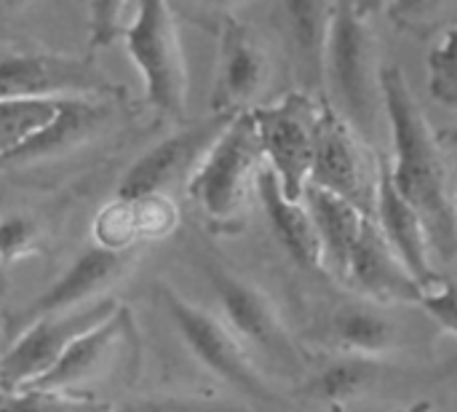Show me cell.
I'll list each match as a JSON object with an SVG mask.
<instances>
[{
	"label": "cell",
	"instance_id": "obj_1",
	"mask_svg": "<svg viewBox=\"0 0 457 412\" xmlns=\"http://www.w3.org/2000/svg\"><path fill=\"white\" fill-rule=\"evenodd\" d=\"M380 97L394 147V164H388L391 180L407 204L423 217L431 252L450 260L457 252V223L442 142L399 64L380 67Z\"/></svg>",
	"mask_w": 457,
	"mask_h": 412
},
{
	"label": "cell",
	"instance_id": "obj_2",
	"mask_svg": "<svg viewBox=\"0 0 457 412\" xmlns=\"http://www.w3.org/2000/svg\"><path fill=\"white\" fill-rule=\"evenodd\" d=\"M262 169L265 158L257 126L252 110H246L230 118L185 190L209 223L233 225L241 220L252 193H257V177Z\"/></svg>",
	"mask_w": 457,
	"mask_h": 412
},
{
	"label": "cell",
	"instance_id": "obj_3",
	"mask_svg": "<svg viewBox=\"0 0 457 412\" xmlns=\"http://www.w3.org/2000/svg\"><path fill=\"white\" fill-rule=\"evenodd\" d=\"M123 46L139 72L145 99L166 118H185L190 75L174 11L166 3H139Z\"/></svg>",
	"mask_w": 457,
	"mask_h": 412
},
{
	"label": "cell",
	"instance_id": "obj_4",
	"mask_svg": "<svg viewBox=\"0 0 457 412\" xmlns=\"http://www.w3.org/2000/svg\"><path fill=\"white\" fill-rule=\"evenodd\" d=\"M375 32L370 27V8L340 3L332 8L327 51H324V72L348 113V123L353 131L370 137L372 118H375Z\"/></svg>",
	"mask_w": 457,
	"mask_h": 412
},
{
	"label": "cell",
	"instance_id": "obj_5",
	"mask_svg": "<svg viewBox=\"0 0 457 412\" xmlns=\"http://www.w3.org/2000/svg\"><path fill=\"white\" fill-rule=\"evenodd\" d=\"M158 298H161L166 314L171 316L174 330L179 332L185 349L212 375H217L220 381L230 383L233 389L249 394L257 402H276V394L270 391L262 373L252 362L246 346L228 330V324L217 314L185 300L171 287H161Z\"/></svg>",
	"mask_w": 457,
	"mask_h": 412
},
{
	"label": "cell",
	"instance_id": "obj_6",
	"mask_svg": "<svg viewBox=\"0 0 457 412\" xmlns=\"http://www.w3.org/2000/svg\"><path fill=\"white\" fill-rule=\"evenodd\" d=\"M319 110L321 105L305 91H289L278 102L252 110L265 166L292 201H303L311 180Z\"/></svg>",
	"mask_w": 457,
	"mask_h": 412
},
{
	"label": "cell",
	"instance_id": "obj_7",
	"mask_svg": "<svg viewBox=\"0 0 457 412\" xmlns=\"http://www.w3.org/2000/svg\"><path fill=\"white\" fill-rule=\"evenodd\" d=\"M204 271L220 303V319L246 346V351L254 349L270 362L297 370L303 365V354L295 346L276 303L257 284L217 263H206Z\"/></svg>",
	"mask_w": 457,
	"mask_h": 412
},
{
	"label": "cell",
	"instance_id": "obj_8",
	"mask_svg": "<svg viewBox=\"0 0 457 412\" xmlns=\"http://www.w3.org/2000/svg\"><path fill=\"white\" fill-rule=\"evenodd\" d=\"M120 306L115 298H104L88 308L24 327L0 354V391H24L40 383L80 335L107 322Z\"/></svg>",
	"mask_w": 457,
	"mask_h": 412
},
{
	"label": "cell",
	"instance_id": "obj_9",
	"mask_svg": "<svg viewBox=\"0 0 457 412\" xmlns=\"http://www.w3.org/2000/svg\"><path fill=\"white\" fill-rule=\"evenodd\" d=\"M311 188L327 190L372 217L375 188L370 177V164L353 126L329 102H321L316 123V145L311 164Z\"/></svg>",
	"mask_w": 457,
	"mask_h": 412
},
{
	"label": "cell",
	"instance_id": "obj_10",
	"mask_svg": "<svg viewBox=\"0 0 457 412\" xmlns=\"http://www.w3.org/2000/svg\"><path fill=\"white\" fill-rule=\"evenodd\" d=\"M110 83L88 59L62 54H13L0 59V102L96 99Z\"/></svg>",
	"mask_w": 457,
	"mask_h": 412
},
{
	"label": "cell",
	"instance_id": "obj_11",
	"mask_svg": "<svg viewBox=\"0 0 457 412\" xmlns=\"http://www.w3.org/2000/svg\"><path fill=\"white\" fill-rule=\"evenodd\" d=\"M233 115H212L190 129L174 131L171 137L153 145L142 153L120 177L115 198H142V196H166V188L193 177L209 147L225 131Z\"/></svg>",
	"mask_w": 457,
	"mask_h": 412
},
{
	"label": "cell",
	"instance_id": "obj_12",
	"mask_svg": "<svg viewBox=\"0 0 457 412\" xmlns=\"http://www.w3.org/2000/svg\"><path fill=\"white\" fill-rule=\"evenodd\" d=\"M134 263L137 252H107L99 247L80 252L70 268L16 316V330L21 332L40 319L72 314L110 298L107 292L134 268Z\"/></svg>",
	"mask_w": 457,
	"mask_h": 412
},
{
	"label": "cell",
	"instance_id": "obj_13",
	"mask_svg": "<svg viewBox=\"0 0 457 412\" xmlns=\"http://www.w3.org/2000/svg\"><path fill=\"white\" fill-rule=\"evenodd\" d=\"M268 78L270 59L262 40L252 27L228 16L220 29L212 110L217 115H238L254 110V102L268 86Z\"/></svg>",
	"mask_w": 457,
	"mask_h": 412
},
{
	"label": "cell",
	"instance_id": "obj_14",
	"mask_svg": "<svg viewBox=\"0 0 457 412\" xmlns=\"http://www.w3.org/2000/svg\"><path fill=\"white\" fill-rule=\"evenodd\" d=\"M372 220L383 233L386 244L402 260V265L412 273V279L428 292L442 282L439 271L431 263V241L423 217L407 204V198L396 190L388 164L380 161L378 166V188H375V206Z\"/></svg>",
	"mask_w": 457,
	"mask_h": 412
},
{
	"label": "cell",
	"instance_id": "obj_15",
	"mask_svg": "<svg viewBox=\"0 0 457 412\" xmlns=\"http://www.w3.org/2000/svg\"><path fill=\"white\" fill-rule=\"evenodd\" d=\"M343 284L356 290L361 300L375 306H418L423 287L402 265L394 249L386 244L375 220L370 217L345 268Z\"/></svg>",
	"mask_w": 457,
	"mask_h": 412
},
{
	"label": "cell",
	"instance_id": "obj_16",
	"mask_svg": "<svg viewBox=\"0 0 457 412\" xmlns=\"http://www.w3.org/2000/svg\"><path fill=\"white\" fill-rule=\"evenodd\" d=\"M131 338H134L131 311L120 306L107 322L80 335L59 359V365L32 389L80 394L83 386L107 375V370L118 362L123 346H129Z\"/></svg>",
	"mask_w": 457,
	"mask_h": 412
},
{
	"label": "cell",
	"instance_id": "obj_17",
	"mask_svg": "<svg viewBox=\"0 0 457 412\" xmlns=\"http://www.w3.org/2000/svg\"><path fill=\"white\" fill-rule=\"evenodd\" d=\"M179 225V206L169 196L112 198L104 204L94 223V247L107 252H137L145 241H161Z\"/></svg>",
	"mask_w": 457,
	"mask_h": 412
},
{
	"label": "cell",
	"instance_id": "obj_18",
	"mask_svg": "<svg viewBox=\"0 0 457 412\" xmlns=\"http://www.w3.org/2000/svg\"><path fill=\"white\" fill-rule=\"evenodd\" d=\"M102 118H104V107L96 99H67L59 105V110L46 126H40L19 147L0 156V169L29 166L67 153L78 147L86 137H91L99 129Z\"/></svg>",
	"mask_w": 457,
	"mask_h": 412
},
{
	"label": "cell",
	"instance_id": "obj_19",
	"mask_svg": "<svg viewBox=\"0 0 457 412\" xmlns=\"http://www.w3.org/2000/svg\"><path fill=\"white\" fill-rule=\"evenodd\" d=\"M257 198L284 252L305 271H324L316 225L305 201L287 198L278 180L268 172V166L257 177Z\"/></svg>",
	"mask_w": 457,
	"mask_h": 412
},
{
	"label": "cell",
	"instance_id": "obj_20",
	"mask_svg": "<svg viewBox=\"0 0 457 412\" xmlns=\"http://www.w3.org/2000/svg\"><path fill=\"white\" fill-rule=\"evenodd\" d=\"M313 225H316V236H319V247H321V265L329 276H335L337 282H343L351 252L370 220V214H364L359 206L319 190V188H305L303 196Z\"/></svg>",
	"mask_w": 457,
	"mask_h": 412
},
{
	"label": "cell",
	"instance_id": "obj_21",
	"mask_svg": "<svg viewBox=\"0 0 457 412\" xmlns=\"http://www.w3.org/2000/svg\"><path fill=\"white\" fill-rule=\"evenodd\" d=\"M327 335L337 354L383 359L399 343V324L383 306L370 300H348L329 314Z\"/></svg>",
	"mask_w": 457,
	"mask_h": 412
},
{
	"label": "cell",
	"instance_id": "obj_22",
	"mask_svg": "<svg viewBox=\"0 0 457 412\" xmlns=\"http://www.w3.org/2000/svg\"><path fill=\"white\" fill-rule=\"evenodd\" d=\"M380 375H383L380 359L337 354L335 359H329L316 370V375L308 383V394L321 405L343 408L364 397L370 389H375L380 383Z\"/></svg>",
	"mask_w": 457,
	"mask_h": 412
},
{
	"label": "cell",
	"instance_id": "obj_23",
	"mask_svg": "<svg viewBox=\"0 0 457 412\" xmlns=\"http://www.w3.org/2000/svg\"><path fill=\"white\" fill-rule=\"evenodd\" d=\"M332 8L335 5H324V3H287L284 5V16L292 32L295 48L316 78L324 75V51H327Z\"/></svg>",
	"mask_w": 457,
	"mask_h": 412
},
{
	"label": "cell",
	"instance_id": "obj_24",
	"mask_svg": "<svg viewBox=\"0 0 457 412\" xmlns=\"http://www.w3.org/2000/svg\"><path fill=\"white\" fill-rule=\"evenodd\" d=\"M110 405L96 402L86 394L24 389V391H0V412H107Z\"/></svg>",
	"mask_w": 457,
	"mask_h": 412
},
{
	"label": "cell",
	"instance_id": "obj_25",
	"mask_svg": "<svg viewBox=\"0 0 457 412\" xmlns=\"http://www.w3.org/2000/svg\"><path fill=\"white\" fill-rule=\"evenodd\" d=\"M62 102H0V156L46 126Z\"/></svg>",
	"mask_w": 457,
	"mask_h": 412
},
{
	"label": "cell",
	"instance_id": "obj_26",
	"mask_svg": "<svg viewBox=\"0 0 457 412\" xmlns=\"http://www.w3.org/2000/svg\"><path fill=\"white\" fill-rule=\"evenodd\" d=\"M139 13V3H91L86 5L88 19V48L102 51L118 40H126Z\"/></svg>",
	"mask_w": 457,
	"mask_h": 412
},
{
	"label": "cell",
	"instance_id": "obj_27",
	"mask_svg": "<svg viewBox=\"0 0 457 412\" xmlns=\"http://www.w3.org/2000/svg\"><path fill=\"white\" fill-rule=\"evenodd\" d=\"M428 94L439 105L457 110V24L428 51Z\"/></svg>",
	"mask_w": 457,
	"mask_h": 412
},
{
	"label": "cell",
	"instance_id": "obj_28",
	"mask_svg": "<svg viewBox=\"0 0 457 412\" xmlns=\"http://www.w3.org/2000/svg\"><path fill=\"white\" fill-rule=\"evenodd\" d=\"M43 249V228L29 214L0 217V265H16Z\"/></svg>",
	"mask_w": 457,
	"mask_h": 412
},
{
	"label": "cell",
	"instance_id": "obj_29",
	"mask_svg": "<svg viewBox=\"0 0 457 412\" xmlns=\"http://www.w3.org/2000/svg\"><path fill=\"white\" fill-rule=\"evenodd\" d=\"M445 332L457 338V282L442 279L436 287H431L428 292H423L420 303H418Z\"/></svg>",
	"mask_w": 457,
	"mask_h": 412
},
{
	"label": "cell",
	"instance_id": "obj_30",
	"mask_svg": "<svg viewBox=\"0 0 457 412\" xmlns=\"http://www.w3.org/2000/svg\"><path fill=\"white\" fill-rule=\"evenodd\" d=\"M107 412H241L233 405L209 402V399H137Z\"/></svg>",
	"mask_w": 457,
	"mask_h": 412
},
{
	"label": "cell",
	"instance_id": "obj_31",
	"mask_svg": "<svg viewBox=\"0 0 457 412\" xmlns=\"http://www.w3.org/2000/svg\"><path fill=\"white\" fill-rule=\"evenodd\" d=\"M439 142H442V145H457V126L455 129H450V131H445V134L439 137Z\"/></svg>",
	"mask_w": 457,
	"mask_h": 412
},
{
	"label": "cell",
	"instance_id": "obj_32",
	"mask_svg": "<svg viewBox=\"0 0 457 412\" xmlns=\"http://www.w3.org/2000/svg\"><path fill=\"white\" fill-rule=\"evenodd\" d=\"M434 410V405L431 402H418V405H410L407 410H399V412H431Z\"/></svg>",
	"mask_w": 457,
	"mask_h": 412
},
{
	"label": "cell",
	"instance_id": "obj_33",
	"mask_svg": "<svg viewBox=\"0 0 457 412\" xmlns=\"http://www.w3.org/2000/svg\"><path fill=\"white\" fill-rule=\"evenodd\" d=\"M453 212H455V223H457V196L453 198Z\"/></svg>",
	"mask_w": 457,
	"mask_h": 412
}]
</instances>
